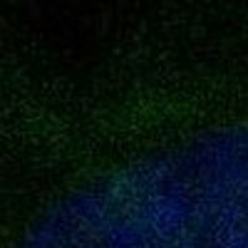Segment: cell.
Instances as JSON below:
<instances>
[{
    "mask_svg": "<svg viewBox=\"0 0 248 248\" xmlns=\"http://www.w3.org/2000/svg\"><path fill=\"white\" fill-rule=\"evenodd\" d=\"M15 248H248V124L189 134L77 184Z\"/></svg>",
    "mask_w": 248,
    "mask_h": 248,
    "instance_id": "cell-1",
    "label": "cell"
}]
</instances>
